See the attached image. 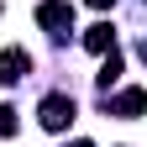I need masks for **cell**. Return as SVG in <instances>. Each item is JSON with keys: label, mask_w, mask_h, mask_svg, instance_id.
<instances>
[{"label": "cell", "mask_w": 147, "mask_h": 147, "mask_svg": "<svg viewBox=\"0 0 147 147\" xmlns=\"http://www.w3.org/2000/svg\"><path fill=\"white\" fill-rule=\"evenodd\" d=\"M37 21H42L53 37H68L74 32V5L68 0H42V5H37Z\"/></svg>", "instance_id": "1"}, {"label": "cell", "mask_w": 147, "mask_h": 147, "mask_svg": "<svg viewBox=\"0 0 147 147\" xmlns=\"http://www.w3.org/2000/svg\"><path fill=\"white\" fill-rule=\"evenodd\" d=\"M37 121H42L47 131H63V126L74 121V95H47L42 105H37Z\"/></svg>", "instance_id": "2"}, {"label": "cell", "mask_w": 147, "mask_h": 147, "mask_svg": "<svg viewBox=\"0 0 147 147\" xmlns=\"http://www.w3.org/2000/svg\"><path fill=\"white\" fill-rule=\"evenodd\" d=\"M26 68H32V53L26 47H5V53H0V84L26 79Z\"/></svg>", "instance_id": "3"}, {"label": "cell", "mask_w": 147, "mask_h": 147, "mask_svg": "<svg viewBox=\"0 0 147 147\" xmlns=\"http://www.w3.org/2000/svg\"><path fill=\"white\" fill-rule=\"evenodd\" d=\"M105 110H110V116H126V121H131V116H142V110H147V95H142V89H121L116 100H105Z\"/></svg>", "instance_id": "4"}, {"label": "cell", "mask_w": 147, "mask_h": 147, "mask_svg": "<svg viewBox=\"0 0 147 147\" xmlns=\"http://www.w3.org/2000/svg\"><path fill=\"white\" fill-rule=\"evenodd\" d=\"M84 47H89V53H110V47H116L110 21H95V26H89V32H84Z\"/></svg>", "instance_id": "5"}, {"label": "cell", "mask_w": 147, "mask_h": 147, "mask_svg": "<svg viewBox=\"0 0 147 147\" xmlns=\"http://www.w3.org/2000/svg\"><path fill=\"white\" fill-rule=\"evenodd\" d=\"M95 79H100V89H110V84L121 79V53H116V47L105 53V63H100V74H95Z\"/></svg>", "instance_id": "6"}, {"label": "cell", "mask_w": 147, "mask_h": 147, "mask_svg": "<svg viewBox=\"0 0 147 147\" xmlns=\"http://www.w3.org/2000/svg\"><path fill=\"white\" fill-rule=\"evenodd\" d=\"M11 131H16V110H11V105H0V137H11Z\"/></svg>", "instance_id": "7"}, {"label": "cell", "mask_w": 147, "mask_h": 147, "mask_svg": "<svg viewBox=\"0 0 147 147\" xmlns=\"http://www.w3.org/2000/svg\"><path fill=\"white\" fill-rule=\"evenodd\" d=\"M89 5H95V11H110V5H116V0H89Z\"/></svg>", "instance_id": "8"}, {"label": "cell", "mask_w": 147, "mask_h": 147, "mask_svg": "<svg viewBox=\"0 0 147 147\" xmlns=\"http://www.w3.org/2000/svg\"><path fill=\"white\" fill-rule=\"evenodd\" d=\"M63 147H95V142H63Z\"/></svg>", "instance_id": "9"}, {"label": "cell", "mask_w": 147, "mask_h": 147, "mask_svg": "<svg viewBox=\"0 0 147 147\" xmlns=\"http://www.w3.org/2000/svg\"><path fill=\"white\" fill-rule=\"evenodd\" d=\"M142 58H147V42H142Z\"/></svg>", "instance_id": "10"}]
</instances>
